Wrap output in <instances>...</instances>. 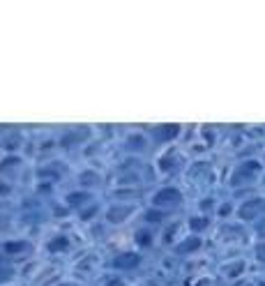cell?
<instances>
[{"label":"cell","instance_id":"2","mask_svg":"<svg viewBox=\"0 0 265 286\" xmlns=\"http://www.w3.org/2000/svg\"><path fill=\"white\" fill-rule=\"evenodd\" d=\"M143 256L139 252H120L113 256V268L115 270H124V272H129V270H136L139 265H141Z\"/></svg>","mask_w":265,"mask_h":286},{"label":"cell","instance_id":"13","mask_svg":"<svg viewBox=\"0 0 265 286\" xmlns=\"http://www.w3.org/2000/svg\"><path fill=\"white\" fill-rule=\"evenodd\" d=\"M12 192V185H5L3 180H0V196H5V194H10Z\"/></svg>","mask_w":265,"mask_h":286},{"label":"cell","instance_id":"3","mask_svg":"<svg viewBox=\"0 0 265 286\" xmlns=\"http://www.w3.org/2000/svg\"><path fill=\"white\" fill-rule=\"evenodd\" d=\"M178 201H182V194L173 187H164L152 196V205H155V208H166V205L178 203Z\"/></svg>","mask_w":265,"mask_h":286},{"label":"cell","instance_id":"1","mask_svg":"<svg viewBox=\"0 0 265 286\" xmlns=\"http://www.w3.org/2000/svg\"><path fill=\"white\" fill-rule=\"evenodd\" d=\"M136 215V205L131 203H113L108 205L106 210V219L111 224H124V221H129V217Z\"/></svg>","mask_w":265,"mask_h":286},{"label":"cell","instance_id":"14","mask_svg":"<svg viewBox=\"0 0 265 286\" xmlns=\"http://www.w3.org/2000/svg\"><path fill=\"white\" fill-rule=\"evenodd\" d=\"M60 286H67V284H60Z\"/></svg>","mask_w":265,"mask_h":286},{"label":"cell","instance_id":"5","mask_svg":"<svg viewBox=\"0 0 265 286\" xmlns=\"http://www.w3.org/2000/svg\"><path fill=\"white\" fill-rule=\"evenodd\" d=\"M70 247H72L70 236H55V238H51L49 245H46L49 254H62V252H70Z\"/></svg>","mask_w":265,"mask_h":286},{"label":"cell","instance_id":"12","mask_svg":"<svg viewBox=\"0 0 265 286\" xmlns=\"http://www.w3.org/2000/svg\"><path fill=\"white\" fill-rule=\"evenodd\" d=\"M97 210H99L97 205H92L90 210H88V208H86V210H83V212H81V219H86V221H88V217H92V215H95V212H97Z\"/></svg>","mask_w":265,"mask_h":286},{"label":"cell","instance_id":"4","mask_svg":"<svg viewBox=\"0 0 265 286\" xmlns=\"http://www.w3.org/2000/svg\"><path fill=\"white\" fill-rule=\"evenodd\" d=\"M28 247H30V243L23 240V238H14V240H5V243H3V252H5L7 256H21Z\"/></svg>","mask_w":265,"mask_h":286},{"label":"cell","instance_id":"11","mask_svg":"<svg viewBox=\"0 0 265 286\" xmlns=\"http://www.w3.org/2000/svg\"><path fill=\"white\" fill-rule=\"evenodd\" d=\"M127 143H134V150H143V148H146V139H139V136H129V139H127Z\"/></svg>","mask_w":265,"mask_h":286},{"label":"cell","instance_id":"8","mask_svg":"<svg viewBox=\"0 0 265 286\" xmlns=\"http://www.w3.org/2000/svg\"><path fill=\"white\" fill-rule=\"evenodd\" d=\"M19 164H21V157H19V155H7L5 159L0 162V171H5V168H12V166L17 168Z\"/></svg>","mask_w":265,"mask_h":286},{"label":"cell","instance_id":"9","mask_svg":"<svg viewBox=\"0 0 265 286\" xmlns=\"http://www.w3.org/2000/svg\"><path fill=\"white\" fill-rule=\"evenodd\" d=\"M90 194H86V192H79V194H67V203L72 205H79V203H90Z\"/></svg>","mask_w":265,"mask_h":286},{"label":"cell","instance_id":"6","mask_svg":"<svg viewBox=\"0 0 265 286\" xmlns=\"http://www.w3.org/2000/svg\"><path fill=\"white\" fill-rule=\"evenodd\" d=\"M134 243L139 245V247L148 249V247L152 245V233L148 231V228H139V231L134 233Z\"/></svg>","mask_w":265,"mask_h":286},{"label":"cell","instance_id":"7","mask_svg":"<svg viewBox=\"0 0 265 286\" xmlns=\"http://www.w3.org/2000/svg\"><path fill=\"white\" fill-rule=\"evenodd\" d=\"M180 132L178 125H162V130H157V136L159 139H171V136H175Z\"/></svg>","mask_w":265,"mask_h":286},{"label":"cell","instance_id":"10","mask_svg":"<svg viewBox=\"0 0 265 286\" xmlns=\"http://www.w3.org/2000/svg\"><path fill=\"white\" fill-rule=\"evenodd\" d=\"M104 286H124V279L120 275H108L104 279Z\"/></svg>","mask_w":265,"mask_h":286}]
</instances>
